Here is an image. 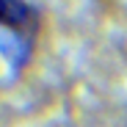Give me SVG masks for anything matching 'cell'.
Returning a JSON list of instances; mask_svg holds the SVG:
<instances>
[{
	"instance_id": "1",
	"label": "cell",
	"mask_w": 127,
	"mask_h": 127,
	"mask_svg": "<svg viewBox=\"0 0 127 127\" xmlns=\"http://www.w3.org/2000/svg\"><path fill=\"white\" fill-rule=\"evenodd\" d=\"M41 28L39 8L28 0H0V61L11 75H19L33 55Z\"/></svg>"
}]
</instances>
